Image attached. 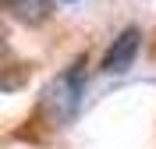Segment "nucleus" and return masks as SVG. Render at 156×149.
Listing matches in <instances>:
<instances>
[{"label": "nucleus", "instance_id": "nucleus-4", "mask_svg": "<svg viewBox=\"0 0 156 149\" xmlns=\"http://www.w3.org/2000/svg\"><path fill=\"white\" fill-rule=\"evenodd\" d=\"M64 4H75V0H64Z\"/></svg>", "mask_w": 156, "mask_h": 149}, {"label": "nucleus", "instance_id": "nucleus-1", "mask_svg": "<svg viewBox=\"0 0 156 149\" xmlns=\"http://www.w3.org/2000/svg\"><path fill=\"white\" fill-rule=\"evenodd\" d=\"M82 92H85V60H75L68 71H60L57 78L43 89V96H39L43 117H46L53 128L68 124V121L75 117L78 103H82Z\"/></svg>", "mask_w": 156, "mask_h": 149}, {"label": "nucleus", "instance_id": "nucleus-2", "mask_svg": "<svg viewBox=\"0 0 156 149\" xmlns=\"http://www.w3.org/2000/svg\"><path fill=\"white\" fill-rule=\"evenodd\" d=\"M138 50H142V29L138 25H128V29H121L114 36V43L107 46V53L99 60V68L107 71V75H121V71H128L135 64Z\"/></svg>", "mask_w": 156, "mask_h": 149}, {"label": "nucleus", "instance_id": "nucleus-3", "mask_svg": "<svg viewBox=\"0 0 156 149\" xmlns=\"http://www.w3.org/2000/svg\"><path fill=\"white\" fill-rule=\"evenodd\" d=\"M4 7H7L18 21H25V25H39V21L50 18L53 0H4Z\"/></svg>", "mask_w": 156, "mask_h": 149}]
</instances>
